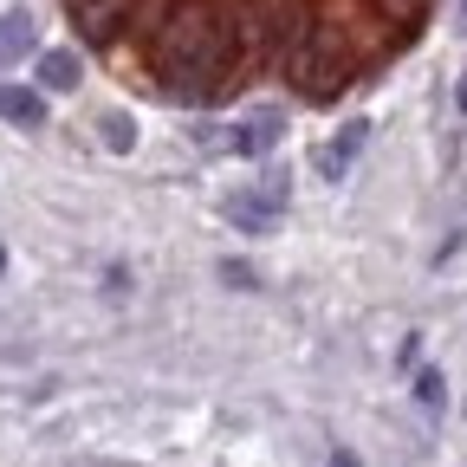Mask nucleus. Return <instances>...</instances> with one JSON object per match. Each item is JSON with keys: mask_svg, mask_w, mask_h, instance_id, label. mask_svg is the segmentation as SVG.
Returning <instances> with one entry per match:
<instances>
[{"mask_svg": "<svg viewBox=\"0 0 467 467\" xmlns=\"http://www.w3.org/2000/svg\"><path fill=\"white\" fill-rule=\"evenodd\" d=\"M358 150H364V124H344V130L325 143V156H318V162H325V175H344Z\"/></svg>", "mask_w": 467, "mask_h": 467, "instance_id": "obj_2", "label": "nucleus"}, {"mask_svg": "<svg viewBox=\"0 0 467 467\" xmlns=\"http://www.w3.org/2000/svg\"><path fill=\"white\" fill-rule=\"evenodd\" d=\"M39 78H46V85H58V91H72V85H78V58L46 52V58H39Z\"/></svg>", "mask_w": 467, "mask_h": 467, "instance_id": "obj_3", "label": "nucleus"}, {"mask_svg": "<svg viewBox=\"0 0 467 467\" xmlns=\"http://www.w3.org/2000/svg\"><path fill=\"white\" fill-rule=\"evenodd\" d=\"M0 110H7L14 124H39V104H33L26 91H0Z\"/></svg>", "mask_w": 467, "mask_h": 467, "instance_id": "obj_4", "label": "nucleus"}, {"mask_svg": "<svg viewBox=\"0 0 467 467\" xmlns=\"http://www.w3.org/2000/svg\"><path fill=\"white\" fill-rule=\"evenodd\" d=\"M454 98H461V110H467V72H461V91H454Z\"/></svg>", "mask_w": 467, "mask_h": 467, "instance_id": "obj_5", "label": "nucleus"}, {"mask_svg": "<svg viewBox=\"0 0 467 467\" xmlns=\"http://www.w3.org/2000/svg\"><path fill=\"white\" fill-rule=\"evenodd\" d=\"M91 58L143 98L227 110L337 104L422 39L435 0H58Z\"/></svg>", "mask_w": 467, "mask_h": 467, "instance_id": "obj_1", "label": "nucleus"}]
</instances>
